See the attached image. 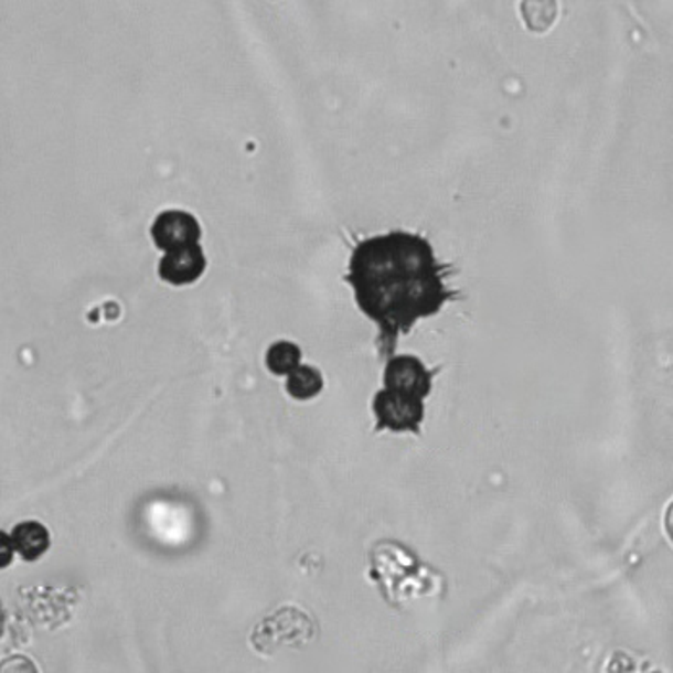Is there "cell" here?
Returning <instances> with one entry per match:
<instances>
[{"mask_svg": "<svg viewBox=\"0 0 673 673\" xmlns=\"http://www.w3.org/2000/svg\"><path fill=\"white\" fill-rule=\"evenodd\" d=\"M442 276L445 264L437 263L429 241L393 232L359 243L344 279L360 310L380 325V336L387 341L383 352H391L400 333L419 318L437 314L449 300Z\"/></svg>", "mask_w": 673, "mask_h": 673, "instance_id": "obj_1", "label": "cell"}, {"mask_svg": "<svg viewBox=\"0 0 673 673\" xmlns=\"http://www.w3.org/2000/svg\"><path fill=\"white\" fill-rule=\"evenodd\" d=\"M375 418L377 429H391V431H412L419 434L421 419L426 414L424 398L395 389H383L374 398Z\"/></svg>", "mask_w": 673, "mask_h": 673, "instance_id": "obj_2", "label": "cell"}, {"mask_svg": "<svg viewBox=\"0 0 673 673\" xmlns=\"http://www.w3.org/2000/svg\"><path fill=\"white\" fill-rule=\"evenodd\" d=\"M150 235L160 250H175V248L199 245L201 241V224L193 214L183 210H165L158 214L154 224L150 227Z\"/></svg>", "mask_w": 673, "mask_h": 673, "instance_id": "obj_3", "label": "cell"}, {"mask_svg": "<svg viewBox=\"0 0 673 673\" xmlns=\"http://www.w3.org/2000/svg\"><path fill=\"white\" fill-rule=\"evenodd\" d=\"M431 377L434 374L424 366L421 360L404 354V356H395L387 362L383 383H385V389L400 391V393L426 398L431 393Z\"/></svg>", "mask_w": 673, "mask_h": 673, "instance_id": "obj_4", "label": "cell"}, {"mask_svg": "<svg viewBox=\"0 0 673 673\" xmlns=\"http://www.w3.org/2000/svg\"><path fill=\"white\" fill-rule=\"evenodd\" d=\"M204 269H206V258L201 245H189L165 253L158 266V274L168 284L189 285L195 284L204 274Z\"/></svg>", "mask_w": 673, "mask_h": 673, "instance_id": "obj_5", "label": "cell"}, {"mask_svg": "<svg viewBox=\"0 0 673 673\" xmlns=\"http://www.w3.org/2000/svg\"><path fill=\"white\" fill-rule=\"evenodd\" d=\"M12 548H15L23 560H38L51 546V535L45 525L39 522H22L12 530Z\"/></svg>", "mask_w": 673, "mask_h": 673, "instance_id": "obj_6", "label": "cell"}, {"mask_svg": "<svg viewBox=\"0 0 673 673\" xmlns=\"http://www.w3.org/2000/svg\"><path fill=\"white\" fill-rule=\"evenodd\" d=\"M323 389V375L312 366H299L287 377V393L297 400H310Z\"/></svg>", "mask_w": 673, "mask_h": 673, "instance_id": "obj_7", "label": "cell"}, {"mask_svg": "<svg viewBox=\"0 0 673 673\" xmlns=\"http://www.w3.org/2000/svg\"><path fill=\"white\" fill-rule=\"evenodd\" d=\"M300 359H302V352L297 344L279 341L269 346L268 354H266V366L271 374L289 375L295 367L300 366Z\"/></svg>", "mask_w": 673, "mask_h": 673, "instance_id": "obj_8", "label": "cell"}]
</instances>
